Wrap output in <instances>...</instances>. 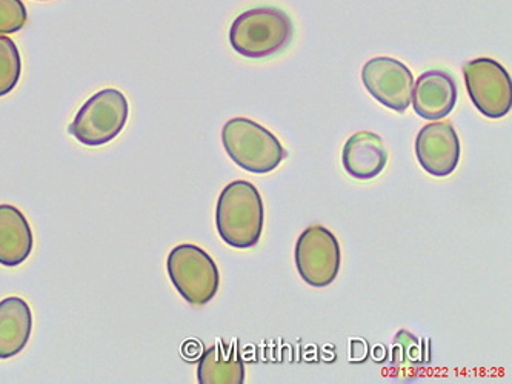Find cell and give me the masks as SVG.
I'll use <instances>...</instances> for the list:
<instances>
[{
  "label": "cell",
  "mask_w": 512,
  "mask_h": 384,
  "mask_svg": "<svg viewBox=\"0 0 512 384\" xmlns=\"http://www.w3.org/2000/svg\"><path fill=\"white\" fill-rule=\"evenodd\" d=\"M265 209L259 189L247 180H236L220 192L216 206V228L220 239L236 249L259 243Z\"/></svg>",
  "instance_id": "cell-1"
},
{
  "label": "cell",
  "mask_w": 512,
  "mask_h": 384,
  "mask_svg": "<svg viewBox=\"0 0 512 384\" xmlns=\"http://www.w3.org/2000/svg\"><path fill=\"white\" fill-rule=\"evenodd\" d=\"M293 34V22L285 11L274 7L253 8L234 20L230 44L247 59H266L285 50Z\"/></svg>",
  "instance_id": "cell-2"
},
{
  "label": "cell",
  "mask_w": 512,
  "mask_h": 384,
  "mask_svg": "<svg viewBox=\"0 0 512 384\" xmlns=\"http://www.w3.org/2000/svg\"><path fill=\"white\" fill-rule=\"evenodd\" d=\"M222 143L237 166L254 174L271 173L286 157L280 140L265 126L247 117H236L225 123Z\"/></svg>",
  "instance_id": "cell-3"
},
{
  "label": "cell",
  "mask_w": 512,
  "mask_h": 384,
  "mask_svg": "<svg viewBox=\"0 0 512 384\" xmlns=\"http://www.w3.org/2000/svg\"><path fill=\"white\" fill-rule=\"evenodd\" d=\"M130 103L122 91L105 88L82 105L68 133L85 146H104L113 142L127 125Z\"/></svg>",
  "instance_id": "cell-4"
},
{
  "label": "cell",
  "mask_w": 512,
  "mask_h": 384,
  "mask_svg": "<svg viewBox=\"0 0 512 384\" xmlns=\"http://www.w3.org/2000/svg\"><path fill=\"white\" fill-rule=\"evenodd\" d=\"M171 283L190 305L210 303L219 291L220 275L216 262L196 245H179L167 260Z\"/></svg>",
  "instance_id": "cell-5"
},
{
  "label": "cell",
  "mask_w": 512,
  "mask_h": 384,
  "mask_svg": "<svg viewBox=\"0 0 512 384\" xmlns=\"http://www.w3.org/2000/svg\"><path fill=\"white\" fill-rule=\"evenodd\" d=\"M296 268L306 285L326 288L340 271V245L325 226L314 225L300 234L294 251Z\"/></svg>",
  "instance_id": "cell-6"
},
{
  "label": "cell",
  "mask_w": 512,
  "mask_h": 384,
  "mask_svg": "<svg viewBox=\"0 0 512 384\" xmlns=\"http://www.w3.org/2000/svg\"><path fill=\"white\" fill-rule=\"evenodd\" d=\"M466 90L477 110L488 119H502L511 111V76L497 60L480 57L463 67Z\"/></svg>",
  "instance_id": "cell-7"
},
{
  "label": "cell",
  "mask_w": 512,
  "mask_h": 384,
  "mask_svg": "<svg viewBox=\"0 0 512 384\" xmlns=\"http://www.w3.org/2000/svg\"><path fill=\"white\" fill-rule=\"evenodd\" d=\"M366 91L389 110L405 113L411 105L414 76L405 63L393 57L368 60L362 70Z\"/></svg>",
  "instance_id": "cell-8"
},
{
  "label": "cell",
  "mask_w": 512,
  "mask_h": 384,
  "mask_svg": "<svg viewBox=\"0 0 512 384\" xmlns=\"http://www.w3.org/2000/svg\"><path fill=\"white\" fill-rule=\"evenodd\" d=\"M420 166L433 177H448L460 162V140L446 120H434L423 126L416 140Z\"/></svg>",
  "instance_id": "cell-9"
},
{
  "label": "cell",
  "mask_w": 512,
  "mask_h": 384,
  "mask_svg": "<svg viewBox=\"0 0 512 384\" xmlns=\"http://www.w3.org/2000/svg\"><path fill=\"white\" fill-rule=\"evenodd\" d=\"M456 80L443 70L420 74L414 83L411 105L417 116L425 120H442L451 114L457 103Z\"/></svg>",
  "instance_id": "cell-10"
},
{
  "label": "cell",
  "mask_w": 512,
  "mask_h": 384,
  "mask_svg": "<svg viewBox=\"0 0 512 384\" xmlns=\"http://www.w3.org/2000/svg\"><path fill=\"white\" fill-rule=\"evenodd\" d=\"M388 163V151L382 137L371 131H360L346 140L342 165L346 173L356 180H373Z\"/></svg>",
  "instance_id": "cell-11"
},
{
  "label": "cell",
  "mask_w": 512,
  "mask_h": 384,
  "mask_svg": "<svg viewBox=\"0 0 512 384\" xmlns=\"http://www.w3.org/2000/svg\"><path fill=\"white\" fill-rule=\"evenodd\" d=\"M33 231L24 212L13 205H0V265L17 268L33 252Z\"/></svg>",
  "instance_id": "cell-12"
},
{
  "label": "cell",
  "mask_w": 512,
  "mask_h": 384,
  "mask_svg": "<svg viewBox=\"0 0 512 384\" xmlns=\"http://www.w3.org/2000/svg\"><path fill=\"white\" fill-rule=\"evenodd\" d=\"M197 380L200 384H243L245 365L240 355V341L231 343L217 340L213 348L207 349L199 358Z\"/></svg>",
  "instance_id": "cell-13"
},
{
  "label": "cell",
  "mask_w": 512,
  "mask_h": 384,
  "mask_svg": "<svg viewBox=\"0 0 512 384\" xmlns=\"http://www.w3.org/2000/svg\"><path fill=\"white\" fill-rule=\"evenodd\" d=\"M33 331V314L24 298L0 302V360L16 357L27 348Z\"/></svg>",
  "instance_id": "cell-14"
},
{
  "label": "cell",
  "mask_w": 512,
  "mask_h": 384,
  "mask_svg": "<svg viewBox=\"0 0 512 384\" xmlns=\"http://www.w3.org/2000/svg\"><path fill=\"white\" fill-rule=\"evenodd\" d=\"M425 341L408 331H400L394 338L393 365L399 375L414 377L416 372L428 363V349L423 348Z\"/></svg>",
  "instance_id": "cell-15"
},
{
  "label": "cell",
  "mask_w": 512,
  "mask_h": 384,
  "mask_svg": "<svg viewBox=\"0 0 512 384\" xmlns=\"http://www.w3.org/2000/svg\"><path fill=\"white\" fill-rule=\"evenodd\" d=\"M22 60L14 40L0 34V97L7 96L19 83Z\"/></svg>",
  "instance_id": "cell-16"
},
{
  "label": "cell",
  "mask_w": 512,
  "mask_h": 384,
  "mask_svg": "<svg viewBox=\"0 0 512 384\" xmlns=\"http://www.w3.org/2000/svg\"><path fill=\"white\" fill-rule=\"evenodd\" d=\"M28 13L22 0H0V34H13L27 25Z\"/></svg>",
  "instance_id": "cell-17"
},
{
  "label": "cell",
  "mask_w": 512,
  "mask_h": 384,
  "mask_svg": "<svg viewBox=\"0 0 512 384\" xmlns=\"http://www.w3.org/2000/svg\"><path fill=\"white\" fill-rule=\"evenodd\" d=\"M42 2H45V0H42Z\"/></svg>",
  "instance_id": "cell-18"
}]
</instances>
